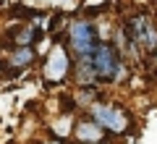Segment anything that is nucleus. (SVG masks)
Segmentation results:
<instances>
[{
	"label": "nucleus",
	"mask_w": 157,
	"mask_h": 144,
	"mask_svg": "<svg viewBox=\"0 0 157 144\" xmlns=\"http://www.w3.org/2000/svg\"><path fill=\"white\" fill-rule=\"evenodd\" d=\"M89 118L105 134H126L131 128V115L126 107L110 105V102H94L89 107Z\"/></svg>",
	"instance_id": "obj_1"
},
{
	"label": "nucleus",
	"mask_w": 157,
	"mask_h": 144,
	"mask_svg": "<svg viewBox=\"0 0 157 144\" xmlns=\"http://www.w3.org/2000/svg\"><path fill=\"white\" fill-rule=\"evenodd\" d=\"M66 42H68V47H71V53H73V60L92 55V50L100 45L94 24L86 21V18H76V21H71L68 34H66Z\"/></svg>",
	"instance_id": "obj_2"
},
{
	"label": "nucleus",
	"mask_w": 157,
	"mask_h": 144,
	"mask_svg": "<svg viewBox=\"0 0 157 144\" xmlns=\"http://www.w3.org/2000/svg\"><path fill=\"white\" fill-rule=\"evenodd\" d=\"M71 55H68L66 45H55L50 53L45 55V63H42V79H45L47 84H60L68 79V73H71Z\"/></svg>",
	"instance_id": "obj_3"
},
{
	"label": "nucleus",
	"mask_w": 157,
	"mask_h": 144,
	"mask_svg": "<svg viewBox=\"0 0 157 144\" xmlns=\"http://www.w3.org/2000/svg\"><path fill=\"white\" fill-rule=\"evenodd\" d=\"M73 139L78 144H105V131L92 118H78L73 123Z\"/></svg>",
	"instance_id": "obj_4"
},
{
	"label": "nucleus",
	"mask_w": 157,
	"mask_h": 144,
	"mask_svg": "<svg viewBox=\"0 0 157 144\" xmlns=\"http://www.w3.org/2000/svg\"><path fill=\"white\" fill-rule=\"evenodd\" d=\"M37 58V53L32 50V47H16V50L8 55V60H6V66H8V73H13V71H24L26 66H32V60Z\"/></svg>",
	"instance_id": "obj_5"
},
{
	"label": "nucleus",
	"mask_w": 157,
	"mask_h": 144,
	"mask_svg": "<svg viewBox=\"0 0 157 144\" xmlns=\"http://www.w3.org/2000/svg\"><path fill=\"white\" fill-rule=\"evenodd\" d=\"M34 39H39V29L34 26V24H24V26H18L16 32L11 34V42L16 45V47H32Z\"/></svg>",
	"instance_id": "obj_6"
},
{
	"label": "nucleus",
	"mask_w": 157,
	"mask_h": 144,
	"mask_svg": "<svg viewBox=\"0 0 157 144\" xmlns=\"http://www.w3.org/2000/svg\"><path fill=\"white\" fill-rule=\"evenodd\" d=\"M76 105H86V107H92L94 102H100V87L97 84H89V87H78V92H76Z\"/></svg>",
	"instance_id": "obj_7"
},
{
	"label": "nucleus",
	"mask_w": 157,
	"mask_h": 144,
	"mask_svg": "<svg viewBox=\"0 0 157 144\" xmlns=\"http://www.w3.org/2000/svg\"><path fill=\"white\" fill-rule=\"evenodd\" d=\"M42 144H66V142H63V139H55V136H52V139H45Z\"/></svg>",
	"instance_id": "obj_8"
},
{
	"label": "nucleus",
	"mask_w": 157,
	"mask_h": 144,
	"mask_svg": "<svg viewBox=\"0 0 157 144\" xmlns=\"http://www.w3.org/2000/svg\"><path fill=\"white\" fill-rule=\"evenodd\" d=\"M155 63H157V47H155Z\"/></svg>",
	"instance_id": "obj_9"
}]
</instances>
